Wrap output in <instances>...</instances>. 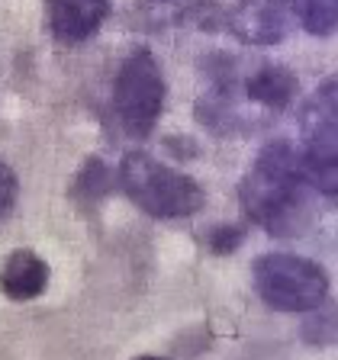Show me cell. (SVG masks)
<instances>
[{"label": "cell", "mask_w": 338, "mask_h": 360, "mask_svg": "<svg viewBox=\"0 0 338 360\" xmlns=\"http://www.w3.org/2000/svg\"><path fill=\"white\" fill-rule=\"evenodd\" d=\"M245 100L248 103L261 106V110H270V112H280L284 106H290L300 94V81L293 75L290 68L284 65H264L258 68L255 75L245 77Z\"/></svg>", "instance_id": "ba28073f"}, {"label": "cell", "mask_w": 338, "mask_h": 360, "mask_svg": "<svg viewBox=\"0 0 338 360\" xmlns=\"http://www.w3.org/2000/svg\"><path fill=\"white\" fill-rule=\"evenodd\" d=\"M309 184L303 177V151L274 139L258 151L251 171L239 184L245 216L274 238H296L313 222Z\"/></svg>", "instance_id": "6da1fadb"}, {"label": "cell", "mask_w": 338, "mask_h": 360, "mask_svg": "<svg viewBox=\"0 0 338 360\" xmlns=\"http://www.w3.org/2000/svg\"><path fill=\"white\" fill-rule=\"evenodd\" d=\"M303 177L323 196H338V145H306Z\"/></svg>", "instance_id": "8fae6325"}, {"label": "cell", "mask_w": 338, "mask_h": 360, "mask_svg": "<svg viewBox=\"0 0 338 360\" xmlns=\"http://www.w3.org/2000/svg\"><path fill=\"white\" fill-rule=\"evenodd\" d=\"M113 110L120 126L135 139H145L165 110V75L149 49L132 52L113 81Z\"/></svg>", "instance_id": "277c9868"}, {"label": "cell", "mask_w": 338, "mask_h": 360, "mask_svg": "<svg viewBox=\"0 0 338 360\" xmlns=\"http://www.w3.org/2000/svg\"><path fill=\"white\" fill-rule=\"evenodd\" d=\"M75 193H81V200H87V202H94V200H100L104 193H110V171L104 167V161L90 158L87 165L81 167Z\"/></svg>", "instance_id": "4fadbf2b"}, {"label": "cell", "mask_w": 338, "mask_h": 360, "mask_svg": "<svg viewBox=\"0 0 338 360\" xmlns=\"http://www.w3.org/2000/svg\"><path fill=\"white\" fill-rule=\"evenodd\" d=\"M306 145H338V75H329L300 112Z\"/></svg>", "instance_id": "52a82bcc"}, {"label": "cell", "mask_w": 338, "mask_h": 360, "mask_svg": "<svg viewBox=\"0 0 338 360\" xmlns=\"http://www.w3.org/2000/svg\"><path fill=\"white\" fill-rule=\"evenodd\" d=\"M16 193H20V184H16V174L13 167L4 165V171H0V212H4V219L13 212L16 206Z\"/></svg>", "instance_id": "9a60e30c"}, {"label": "cell", "mask_w": 338, "mask_h": 360, "mask_svg": "<svg viewBox=\"0 0 338 360\" xmlns=\"http://www.w3.org/2000/svg\"><path fill=\"white\" fill-rule=\"evenodd\" d=\"M49 286V264L30 251V248H16L4 261V292L16 302L36 300Z\"/></svg>", "instance_id": "9c48e42d"}, {"label": "cell", "mask_w": 338, "mask_h": 360, "mask_svg": "<svg viewBox=\"0 0 338 360\" xmlns=\"http://www.w3.org/2000/svg\"><path fill=\"white\" fill-rule=\"evenodd\" d=\"M242 238H245V232H242L239 225H219V229H213V232H210L206 245H210L213 255L225 257V255H232L235 248L242 245Z\"/></svg>", "instance_id": "5bb4252c"}, {"label": "cell", "mask_w": 338, "mask_h": 360, "mask_svg": "<svg viewBox=\"0 0 338 360\" xmlns=\"http://www.w3.org/2000/svg\"><path fill=\"white\" fill-rule=\"evenodd\" d=\"M110 16V0H45L49 32L61 45H77L100 30Z\"/></svg>", "instance_id": "8992f818"}, {"label": "cell", "mask_w": 338, "mask_h": 360, "mask_svg": "<svg viewBox=\"0 0 338 360\" xmlns=\"http://www.w3.org/2000/svg\"><path fill=\"white\" fill-rule=\"evenodd\" d=\"M303 0H239L225 13V30L245 45H280L300 22Z\"/></svg>", "instance_id": "5b68a950"}, {"label": "cell", "mask_w": 338, "mask_h": 360, "mask_svg": "<svg viewBox=\"0 0 338 360\" xmlns=\"http://www.w3.org/2000/svg\"><path fill=\"white\" fill-rule=\"evenodd\" d=\"M213 10H216V0H139L135 16L149 30H165L184 20H196L210 32V26H216V20L210 16Z\"/></svg>", "instance_id": "30bf717a"}, {"label": "cell", "mask_w": 338, "mask_h": 360, "mask_svg": "<svg viewBox=\"0 0 338 360\" xmlns=\"http://www.w3.org/2000/svg\"><path fill=\"white\" fill-rule=\"evenodd\" d=\"M251 283L277 312H313L329 296V274L300 255H261L251 264Z\"/></svg>", "instance_id": "3957f363"}, {"label": "cell", "mask_w": 338, "mask_h": 360, "mask_svg": "<svg viewBox=\"0 0 338 360\" xmlns=\"http://www.w3.org/2000/svg\"><path fill=\"white\" fill-rule=\"evenodd\" d=\"M300 26L319 39L338 32V0H303Z\"/></svg>", "instance_id": "7c38bea8"}, {"label": "cell", "mask_w": 338, "mask_h": 360, "mask_svg": "<svg viewBox=\"0 0 338 360\" xmlns=\"http://www.w3.org/2000/svg\"><path fill=\"white\" fill-rule=\"evenodd\" d=\"M120 184L123 193L139 206L142 212L155 219H184L194 216L203 206L206 193L194 177L161 165L155 158L132 151L120 165Z\"/></svg>", "instance_id": "7a4b0ae2"}]
</instances>
